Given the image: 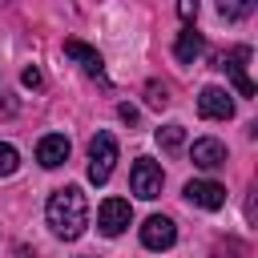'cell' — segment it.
Here are the masks:
<instances>
[{
	"mask_svg": "<svg viewBox=\"0 0 258 258\" xmlns=\"http://www.w3.org/2000/svg\"><path fill=\"white\" fill-rule=\"evenodd\" d=\"M145 101H149L153 109H165V105H169V89H165L161 81H149V85H145Z\"/></svg>",
	"mask_w": 258,
	"mask_h": 258,
	"instance_id": "cell-16",
	"label": "cell"
},
{
	"mask_svg": "<svg viewBox=\"0 0 258 258\" xmlns=\"http://www.w3.org/2000/svg\"><path fill=\"white\" fill-rule=\"evenodd\" d=\"M0 4H4V0H0Z\"/></svg>",
	"mask_w": 258,
	"mask_h": 258,
	"instance_id": "cell-22",
	"label": "cell"
},
{
	"mask_svg": "<svg viewBox=\"0 0 258 258\" xmlns=\"http://www.w3.org/2000/svg\"><path fill=\"white\" fill-rule=\"evenodd\" d=\"M157 141H161V149H181L185 129L181 125H165V129H157Z\"/></svg>",
	"mask_w": 258,
	"mask_h": 258,
	"instance_id": "cell-14",
	"label": "cell"
},
{
	"mask_svg": "<svg viewBox=\"0 0 258 258\" xmlns=\"http://www.w3.org/2000/svg\"><path fill=\"white\" fill-rule=\"evenodd\" d=\"M117 165V137L113 133H97L89 141V181L93 185H105L109 173Z\"/></svg>",
	"mask_w": 258,
	"mask_h": 258,
	"instance_id": "cell-2",
	"label": "cell"
},
{
	"mask_svg": "<svg viewBox=\"0 0 258 258\" xmlns=\"http://www.w3.org/2000/svg\"><path fill=\"white\" fill-rule=\"evenodd\" d=\"M202 52H206V36H202V32H194V28L177 32V40H173V56H177L181 64H194Z\"/></svg>",
	"mask_w": 258,
	"mask_h": 258,
	"instance_id": "cell-12",
	"label": "cell"
},
{
	"mask_svg": "<svg viewBox=\"0 0 258 258\" xmlns=\"http://www.w3.org/2000/svg\"><path fill=\"white\" fill-rule=\"evenodd\" d=\"M254 8H258V0H218V12L226 20H246Z\"/></svg>",
	"mask_w": 258,
	"mask_h": 258,
	"instance_id": "cell-13",
	"label": "cell"
},
{
	"mask_svg": "<svg viewBox=\"0 0 258 258\" xmlns=\"http://www.w3.org/2000/svg\"><path fill=\"white\" fill-rule=\"evenodd\" d=\"M177 16L181 20H194L198 16V0H177Z\"/></svg>",
	"mask_w": 258,
	"mask_h": 258,
	"instance_id": "cell-18",
	"label": "cell"
},
{
	"mask_svg": "<svg viewBox=\"0 0 258 258\" xmlns=\"http://www.w3.org/2000/svg\"><path fill=\"white\" fill-rule=\"evenodd\" d=\"M198 113H202V117H210V121H230V117H234V101H230V93H226V89L206 85V89L198 93Z\"/></svg>",
	"mask_w": 258,
	"mask_h": 258,
	"instance_id": "cell-7",
	"label": "cell"
},
{
	"mask_svg": "<svg viewBox=\"0 0 258 258\" xmlns=\"http://www.w3.org/2000/svg\"><path fill=\"white\" fill-rule=\"evenodd\" d=\"M20 81H24L28 89H40V81H44V77H40V69L32 64V69H24V73H20Z\"/></svg>",
	"mask_w": 258,
	"mask_h": 258,
	"instance_id": "cell-17",
	"label": "cell"
},
{
	"mask_svg": "<svg viewBox=\"0 0 258 258\" xmlns=\"http://www.w3.org/2000/svg\"><path fill=\"white\" fill-rule=\"evenodd\" d=\"M16 113V101H0V117H12Z\"/></svg>",
	"mask_w": 258,
	"mask_h": 258,
	"instance_id": "cell-20",
	"label": "cell"
},
{
	"mask_svg": "<svg viewBox=\"0 0 258 258\" xmlns=\"http://www.w3.org/2000/svg\"><path fill=\"white\" fill-rule=\"evenodd\" d=\"M117 113H121V121H129V125H133V121H137V109H133V105H121V109H117Z\"/></svg>",
	"mask_w": 258,
	"mask_h": 258,
	"instance_id": "cell-19",
	"label": "cell"
},
{
	"mask_svg": "<svg viewBox=\"0 0 258 258\" xmlns=\"http://www.w3.org/2000/svg\"><path fill=\"white\" fill-rule=\"evenodd\" d=\"M129 222H133V210H129L125 198H105V202H101V210H97V230H101L105 238H117Z\"/></svg>",
	"mask_w": 258,
	"mask_h": 258,
	"instance_id": "cell-4",
	"label": "cell"
},
{
	"mask_svg": "<svg viewBox=\"0 0 258 258\" xmlns=\"http://www.w3.org/2000/svg\"><path fill=\"white\" fill-rule=\"evenodd\" d=\"M246 60H250V48H246V44H234L230 52H222V56H218V69H226V73H230V81L238 85V93H242V97H254V81L246 77Z\"/></svg>",
	"mask_w": 258,
	"mask_h": 258,
	"instance_id": "cell-5",
	"label": "cell"
},
{
	"mask_svg": "<svg viewBox=\"0 0 258 258\" xmlns=\"http://www.w3.org/2000/svg\"><path fill=\"white\" fill-rule=\"evenodd\" d=\"M36 161H40L44 169L64 165V161H69V137H64V133H44V137L36 141Z\"/></svg>",
	"mask_w": 258,
	"mask_h": 258,
	"instance_id": "cell-9",
	"label": "cell"
},
{
	"mask_svg": "<svg viewBox=\"0 0 258 258\" xmlns=\"http://www.w3.org/2000/svg\"><path fill=\"white\" fill-rule=\"evenodd\" d=\"M44 218H48V226H52L56 238H64V242L81 238L85 226H89L85 189H81V185H60V189H52V198H48V206H44Z\"/></svg>",
	"mask_w": 258,
	"mask_h": 258,
	"instance_id": "cell-1",
	"label": "cell"
},
{
	"mask_svg": "<svg viewBox=\"0 0 258 258\" xmlns=\"http://www.w3.org/2000/svg\"><path fill=\"white\" fill-rule=\"evenodd\" d=\"M185 198H189L194 206H202V210H222V206H226V185H218V181H210V177L185 181Z\"/></svg>",
	"mask_w": 258,
	"mask_h": 258,
	"instance_id": "cell-8",
	"label": "cell"
},
{
	"mask_svg": "<svg viewBox=\"0 0 258 258\" xmlns=\"http://www.w3.org/2000/svg\"><path fill=\"white\" fill-rule=\"evenodd\" d=\"M173 242H177V226H173V218H165V214L145 218V226H141V246H145V250H169Z\"/></svg>",
	"mask_w": 258,
	"mask_h": 258,
	"instance_id": "cell-6",
	"label": "cell"
},
{
	"mask_svg": "<svg viewBox=\"0 0 258 258\" xmlns=\"http://www.w3.org/2000/svg\"><path fill=\"white\" fill-rule=\"evenodd\" d=\"M64 56H73L89 77L105 81V60H101V52H97V48H89L85 40H64Z\"/></svg>",
	"mask_w": 258,
	"mask_h": 258,
	"instance_id": "cell-11",
	"label": "cell"
},
{
	"mask_svg": "<svg viewBox=\"0 0 258 258\" xmlns=\"http://www.w3.org/2000/svg\"><path fill=\"white\" fill-rule=\"evenodd\" d=\"M189 157H194L198 169H218V165H226V145L218 137H198L189 145Z\"/></svg>",
	"mask_w": 258,
	"mask_h": 258,
	"instance_id": "cell-10",
	"label": "cell"
},
{
	"mask_svg": "<svg viewBox=\"0 0 258 258\" xmlns=\"http://www.w3.org/2000/svg\"><path fill=\"white\" fill-rule=\"evenodd\" d=\"M16 258H36V254H32L28 246H20V250H16Z\"/></svg>",
	"mask_w": 258,
	"mask_h": 258,
	"instance_id": "cell-21",
	"label": "cell"
},
{
	"mask_svg": "<svg viewBox=\"0 0 258 258\" xmlns=\"http://www.w3.org/2000/svg\"><path fill=\"white\" fill-rule=\"evenodd\" d=\"M16 165H20V153H16L8 141H0V177H12Z\"/></svg>",
	"mask_w": 258,
	"mask_h": 258,
	"instance_id": "cell-15",
	"label": "cell"
},
{
	"mask_svg": "<svg viewBox=\"0 0 258 258\" xmlns=\"http://www.w3.org/2000/svg\"><path fill=\"white\" fill-rule=\"evenodd\" d=\"M129 185H133V194H137V198L153 202V198H161L165 173H161V165H157L153 157H137V161H133V169H129Z\"/></svg>",
	"mask_w": 258,
	"mask_h": 258,
	"instance_id": "cell-3",
	"label": "cell"
}]
</instances>
